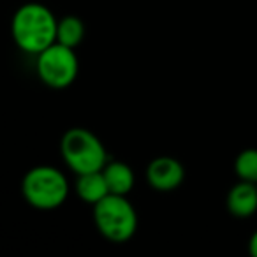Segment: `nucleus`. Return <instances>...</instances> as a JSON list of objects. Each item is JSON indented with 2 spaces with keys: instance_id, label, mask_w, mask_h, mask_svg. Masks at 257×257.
Listing matches in <instances>:
<instances>
[{
  "instance_id": "nucleus-3",
  "label": "nucleus",
  "mask_w": 257,
  "mask_h": 257,
  "mask_svg": "<svg viewBox=\"0 0 257 257\" xmlns=\"http://www.w3.org/2000/svg\"><path fill=\"white\" fill-rule=\"evenodd\" d=\"M93 222L107 241L125 243L136 234L138 213L125 196L107 194L93 204Z\"/></svg>"
},
{
  "instance_id": "nucleus-12",
  "label": "nucleus",
  "mask_w": 257,
  "mask_h": 257,
  "mask_svg": "<svg viewBox=\"0 0 257 257\" xmlns=\"http://www.w3.org/2000/svg\"><path fill=\"white\" fill-rule=\"evenodd\" d=\"M248 253L252 257H257V231L248 239Z\"/></svg>"
},
{
  "instance_id": "nucleus-11",
  "label": "nucleus",
  "mask_w": 257,
  "mask_h": 257,
  "mask_svg": "<svg viewBox=\"0 0 257 257\" xmlns=\"http://www.w3.org/2000/svg\"><path fill=\"white\" fill-rule=\"evenodd\" d=\"M234 173L243 182L257 183V148H246L234 159Z\"/></svg>"
},
{
  "instance_id": "nucleus-8",
  "label": "nucleus",
  "mask_w": 257,
  "mask_h": 257,
  "mask_svg": "<svg viewBox=\"0 0 257 257\" xmlns=\"http://www.w3.org/2000/svg\"><path fill=\"white\" fill-rule=\"evenodd\" d=\"M76 194L79 196V199L85 201L88 204H97L100 199L107 196L109 192V187L106 183L102 171H93L86 173V175H78L76 180Z\"/></svg>"
},
{
  "instance_id": "nucleus-5",
  "label": "nucleus",
  "mask_w": 257,
  "mask_h": 257,
  "mask_svg": "<svg viewBox=\"0 0 257 257\" xmlns=\"http://www.w3.org/2000/svg\"><path fill=\"white\" fill-rule=\"evenodd\" d=\"M36 69L37 76L44 85L55 90H62L74 83L79 64L72 48L55 43L37 55Z\"/></svg>"
},
{
  "instance_id": "nucleus-10",
  "label": "nucleus",
  "mask_w": 257,
  "mask_h": 257,
  "mask_svg": "<svg viewBox=\"0 0 257 257\" xmlns=\"http://www.w3.org/2000/svg\"><path fill=\"white\" fill-rule=\"evenodd\" d=\"M86 27L81 18L78 16H64L58 20V29H57V43L64 44L69 48H78L85 39Z\"/></svg>"
},
{
  "instance_id": "nucleus-2",
  "label": "nucleus",
  "mask_w": 257,
  "mask_h": 257,
  "mask_svg": "<svg viewBox=\"0 0 257 257\" xmlns=\"http://www.w3.org/2000/svg\"><path fill=\"white\" fill-rule=\"evenodd\" d=\"M60 152L67 168L76 175L102 171L107 164V152L102 141L83 127H72L62 136Z\"/></svg>"
},
{
  "instance_id": "nucleus-4",
  "label": "nucleus",
  "mask_w": 257,
  "mask_h": 257,
  "mask_svg": "<svg viewBox=\"0 0 257 257\" xmlns=\"http://www.w3.org/2000/svg\"><path fill=\"white\" fill-rule=\"evenodd\" d=\"M22 194L27 203L37 210H55L67 199L69 182L60 169L37 166L23 176Z\"/></svg>"
},
{
  "instance_id": "nucleus-6",
  "label": "nucleus",
  "mask_w": 257,
  "mask_h": 257,
  "mask_svg": "<svg viewBox=\"0 0 257 257\" xmlns=\"http://www.w3.org/2000/svg\"><path fill=\"white\" fill-rule=\"evenodd\" d=\"M185 180V168L175 157H157L147 168V182L154 190L171 192L176 190Z\"/></svg>"
},
{
  "instance_id": "nucleus-7",
  "label": "nucleus",
  "mask_w": 257,
  "mask_h": 257,
  "mask_svg": "<svg viewBox=\"0 0 257 257\" xmlns=\"http://www.w3.org/2000/svg\"><path fill=\"white\" fill-rule=\"evenodd\" d=\"M229 213L236 218H250L257 211V183L239 180L225 197Z\"/></svg>"
},
{
  "instance_id": "nucleus-9",
  "label": "nucleus",
  "mask_w": 257,
  "mask_h": 257,
  "mask_svg": "<svg viewBox=\"0 0 257 257\" xmlns=\"http://www.w3.org/2000/svg\"><path fill=\"white\" fill-rule=\"evenodd\" d=\"M106 183L109 187L111 194H118V196H127L134 187V171L131 166H127L125 162L113 161L107 162L102 169Z\"/></svg>"
},
{
  "instance_id": "nucleus-1",
  "label": "nucleus",
  "mask_w": 257,
  "mask_h": 257,
  "mask_svg": "<svg viewBox=\"0 0 257 257\" xmlns=\"http://www.w3.org/2000/svg\"><path fill=\"white\" fill-rule=\"evenodd\" d=\"M58 22L43 4L29 2L18 8L11 22V34L16 46L30 55H39L57 43Z\"/></svg>"
}]
</instances>
